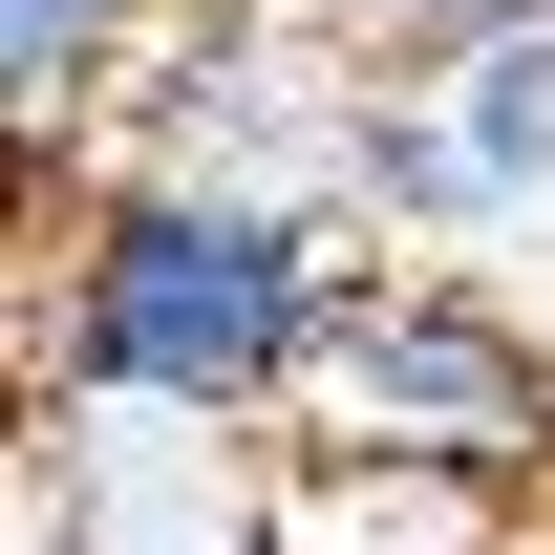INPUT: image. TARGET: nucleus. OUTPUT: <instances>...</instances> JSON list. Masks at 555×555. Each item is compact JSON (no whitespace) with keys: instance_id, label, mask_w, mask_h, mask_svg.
Masks as SVG:
<instances>
[{"instance_id":"1","label":"nucleus","mask_w":555,"mask_h":555,"mask_svg":"<svg viewBox=\"0 0 555 555\" xmlns=\"http://www.w3.org/2000/svg\"><path fill=\"white\" fill-rule=\"evenodd\" d=\"M363 235L321 193H235V171H65L22 214V427H193L278 449L299 363L343 321Z\"/></svg>"},{"instance_id":"2","label":"nucleus","mask_w":555,"mask_h":555,"mask_svg":"<svg viewBox=\"0 0 555 555\" xmlns=\"http://www.w3.org/2000/svg\"><path fill=\"white\" fill-rule=\"evenodd\" d=\"M278 449L321 491H385V513H555V321H534V278L513 257H363Z\"/></svg>"},{"instance_id":"3","label":"nucleus","mask_w":555,"mask_h":555,"mask_svg":"<svg viewBox=\"0 0 555 555\" xmlns=\"http://www.w3.org/2000/svg\"><path fill=\"white\" fill-rule=\"evenodd\" d=\"M343 235L363 257H513L555 235V0L427 65H363L343 107Z\"/></svg>"},{"instance_id":"4","label":"nucleus","mask_w":555,"mask_h":555,"mask_svg":"<svg viewBox=\"0 0 555 555\" xmlns=\"http://www.w3.org/2000/svg\"><path fill=\"white\" fill-rule=\"evenodd\" d=\"M171 22L193 0H0V193L107 171V129H129V86H150Z\"/></svg>"},{"instance_id":"5","label":"nucleus","mask_w":555,"mask_h":555,"mask_svg":"<svg viewBox=\"0 0 555 555\" xmlns=\"http://www.w3.org/2000/svg\"><path fill=\"white\" fill-rule=\"evenodd\" d=\"M22 214H43V193H0V299H22Z\"/></svg>"},{"instance_id":"6","label":"nucleus","mask_w":555,"mask_h":555,"mask_svg":"<svg viewBox=\"0 0 555 555\" xmlns=\"http://www.w3.org/2000/svg\"><path fill=\"white\" fill-rule=\"evenodd\" d=\"M0 555H65V513H22V534H0Z\"/></svg>"},{"instance_id":"7","label":"nucleus","mask_w":555,"mask_h":555,"mask_svg":"<svg viewBox=\"0 0 555 555\" xmlns=\"http://www.w3.org/2000/svg\"><path fill=\"white\" fill-rule=\"evenodd\" d=\"M513 278H534V321H555V235H534V257H513Z\"/></svg>"}]
</instances>
